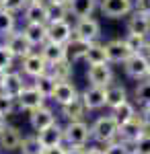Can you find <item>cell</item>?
<instances>
[{
	"label": "cell",
	"instance_id": "26",
	"mask_svg": "<svg viewBox=\"0 0 150 154\" xmlns=\"http://www.w3.org/2000/svg\"><path fill=\"white\" fill-rule=\"evenodd\" d=\"M109 113L113 115V119L117 121V125H123L126 121H130V119H134L138 115V109H136V103H132V101L127 99L121 105H117L115 109H109Z\"/></svg>",
	"mask_w": 150,
	"mask_h": 154
},
{
	"label": "cell",
	"instance_id": "38",
	"mask_svg": "<svg viewBox=\"0 0 150 154\" xmlns=\"http://www.w3.org/2000/svg\"><path fill=\"white\" fill-rule=\"evenodd\" d=\"M14 109H17V101L11 99V97H6L4 93H0V117H8L14 113Z\"/></svg>",
	"mask_w": 150,
	"mask_h": 154
},
{
	"label": "cell",
	"instance_id": "28",
	"mask_svg": "<svg viewBox=\"0 0 150 154\" xmlns=\"http://www.w3.org/2000/svg\"><path fill=\"white\" fill-rule=\"evenodd\" d=\"M39 54L45 58L47 64H54V62H60V60L66 58V45L54 43V41H45V43L39 48Z\"/></svg>",
	"mask_w": 150,
	"mask_h": 154
},
{
	"label": "cell",
	"instance_id": "45",
	"mask_svg": "<svg viewBox=\"0 0 150 154\" xmlns=\"http://www.w3.org/2000/svg\"><path fill=\"white\" fill-rule=\"evenodd\" d=\"M68 154H86V148H68Z\"/></svg>",
	"mask_w": 150,
	"mask_h": 154
},
{
	"label": "cell",
	"instance_id": "30",
	"mask_svg": "<svg viewBox=\"0 0 150 154\" xmlns=\"http://www.w3.org/2000/svg\"><path fill=\"white\" fill-rule=\"evenodd\" d=\"M31 84H33L35 88L41 93V95L45 97V99H52V95H54V88H56V84H58V80L49 74V72H45V74H41V76H37V78H33L31 80Z\"/></svg>",
	"mask_w": 150,
	"mask_h": 154
},
{
	"label": "cell",
	"instance_id": "23",
	"mask_svg": "<svg viewBox=\"0 0 150 154\" xmlns=\"http://www.w3.org/2000/svg\"><path fill=\"white\" fill-rule=\"evenodd\" d=\"M105 99H107V103H105L107 109H115L117 105H121L123 101H127L126 86L119 84V82H111L107 88H105Z\"/></svg>",
	"mask_w": 150,
	"mask_h": 154
},
{
	"label": "cell",
	"instance_id": "46",
	"mask_svg": "<svg viewBox=\"0 0 150 154\" xmlns=\"http://www.w3.org/2000/svg\"><path fill=\"white\" fill-rule=\"evenodd\" d=\"M4 78H6V72L0 70V91H2V86H4Z\"/></svg>",
	"mask_w": 150,
	"mask_h": 154
},
{
	"label": "cell",
	"instance_id": "4",
	"mask_svg": "<svg viewBox=\"0 0 150 154\" xmlns=\"http://www.w3.org/2000/svg\"><path fill=\"white\" fill-rule=\"evenodd\" d=\"M72 27H74V37H78V39L86 41V43H92V41L101 39V23L95 17L76 19V23L72 25Z\"/></svg>",
	"mask_w": 150,
	"mask_h": 154
},
{
	"label": "cell",
	"instance_id": "13",
	"mask_svg": "<svg viewBox=\"0 0 150 154\" xmlns=\"http://www.w3.org/2000/svg\"><path fill=\"white\" fill-rule=\"evenodd\" d=\"M146 131H148V130L144 128L142 119L136 115L134 119H130V121H126L123 125H119V134H117V138L123 140L126 144H130V146H134V142H136L138 138H142Z\"/></svg>",
	"mask_w": 150,
	"mask_h": 154
},
{
	"label": "cell",
	"instance_id": "27",
	"mask_svg": "<svg viewBox=\"0 0 150 154\" xmlns=\"http://www.w3.org/2000/svg\"><path fill=\"white\" fill-rule=\"evenodd\" d=\"M89 45H91V43L82 41V39H78V37H72L68 43H66V58H68L72 64H76V62L84 60Z\"/></svg>",
	"mask_w": 150,
	"mask_h": 154
},
{
	"label": "cell",
	"instance_id": "22",
	"mask_svg": "<svg viewBox=\"0 0 150 154\" xmlns=\"http://www.w3.org/2000/svg\"><path fill=\"white\" fill-rule=\"evenodd\" d=\"M127 33L148 37L150 35V17L148 14H140V12H132L127 17Z\"/></svg>",
	"mask_w": 150,
	"mask_h": 154
},
{
	"label": "cell",
	"instance_id": "39",
	"mask_svg": "<svg viewBox=\"0 0 150 154\" xmlns=\"http://www.w3.org/2000/svg\"><path fill=\"white\" fill-rule=\"evenodd\" d=\"M132 150L136 154H150V131H146L142 138H138V140L134 142Z\"/></svg>",
	"mask_w": 150,
	"mask_h": 154
},
{
	"label": "cell",
	"instance_id": "37",
	"mask_svg": "<svg viewBox=\"0 0 150 154\" xmlns=\"http://www.w3.org/2000/svg\"><path fill=\"white\" fill-rule=\"evenodd\" d=\"M105 154H132V146L117 138L113 142L105 144Z\"/></svg>",
	"mask_w": 150,
	"mask_h": 154
},
{
	"label": "cell",
	"instance_id": "42",
	"mask_svg": "<svg viewBox=\"0 0 150 154\" xmlns=\"http://www.w3.org/2000/svg\"><path fill=\"white\" fill-rule=\"evenodd\" d=\"M138 117L142 119L144 128H146V130H150V105H142V107H140Z\"/></svg>",
	"mask_w": 150,
	"mask_h": 154
},
{
	"label": "cell",
	"instance_id": "5",
	"mask_svg": "<svg viewBox=\"0 0 150 154\" xmlns=\"http://www.w3.org/2000/svg\"><path fill=\"white\" fill-rule=\"evenodd\" d=\"M99 11L107 19H123L134 12V0H99Z\"/></svg>",
	"mask_w": 150,
	"mask_h": 154
},
{
	"label": "cell",
	"instance_id": "50",
	"mask_svg": "<svg viewBox=\"0 0 150 154\" xmlns=\"http://www.w3.org/2000/svg\"><path fill=\"white\" fill-rule=\"evenodd\" d=\"M29 2H45V0H29Z\"/></svg>",
	"mask_w": 150,
	"mask_h": 154
},
{
	"label": "cell",
	"instance_id": "21",
	"mask_svg": "<svg viewBox=\"0 0 150 154\" xmlns=\"http://www.w3.org/2000/svg\"><path fill=\"white\" fill-rule=\"evenodd\" d=\"M97 8H99V0H70L68 2V12L74 19L92 17V12Z\"/></svg>",
	"mask_w": 150,
	"mask_h": 154
},
{
	"label": "cell",
	"instance_id": "31",
	"mask_svg": "<svg viewBox=\"0 0 150 154\" xmlns=\"http://www.w3.org/2000/svg\"><path fill=\"white\" fill-rule=\"evenodd\" d=\"M45 11H47V23H52V21H66L70 17L66 4H56V2H47L45 0Z\"/></svg>",
	"mask_w": 150,
	"mask_h": 154
},
{
	"label": "cell",
	"instance_id": "52",
	"mask_svg": "<svg viewBox=\"0 0 150 154\" xmlns=\"http://www.w3.org/2000/svg\"><path fill=\"white\" fill-rule=\"evenodd\" d=\"M132 154H136V152H134V150H132Z\"/></svg>",
	"mask_w": 150,
	"mask_h": 154
},
{
	"label": "cell",
	"instance_id": "44",
	"mask_svg": "<svg viewBox=\"0 0 150 154\" xmlns=\"http://www.w3.org/2000/svg\"><path fill=\"white\" fill-rule=\"evenodd\" d=\"M86 154H105V148H99V146H91V148H86Z\"/></svg>",
	"mask_w": 150,
	"mask_h": 154
},
{
	"label": "cell",
	"instance_id": "3",
	"mask_svg": "<svg viewBox=\"0 0 150 154\" xmlns=\"http://www.w3.org/2000/svg\"><path fill=\"white\" fill-rule=\"evenodd\" d=\"M121 66H123V72H126L127 78H132V80H136V82L146 80L148 74H150V58L144 54V51L132 54Z\"/></svg>",
	"mask_w": 150,
	"mask_h": 154
},
{
	"label": "cell",
	"instance_id": "53",
	"mask_svg": "<svg viewBox=\"0 0 150 154\" xmlns=\"http://www.w3.org/2000/svg\"><path fill=\"white\" fill-rule=\"evenodd\" d=\"M148 78H150V74H148Z\"/></svg>",
	"mask_w": 150,
	"mask_h": 154
},
{
	"label": "cell",
	"instance_id": "51",
	"mask_svg": "<svg viewBox=\"0 0 150 154\" xmlns=\"http://www.w3.org/2000/svg\"><path fill=\"white\" fill-rule=\"evenodd\" d=\"M2 4H4V0H0V8H2Z\"/></svg>",
	"mask_w": 150,
	"mask_h": 154
},
{
	"label": "cell",
	"instance_id": "41",
	"mask_svg": "<svg viewBox=\"0 0 150 154\" xmlns=\"http://www.w3.org/2000/svg\"><path fill=\"white\" fill-rule=\"evenodd\" d=\"M134 12L150 17V0H134Z\"/></svg>",
	"mask_w": 150,
	"mask_h": 154
},
{
	"label": "cell",
	"instance_id": "43",
	"mask_svg": "<svg viewBox=\"0 0 150 154\" xmlns=\"http://www.w3.org/2000/svg\"><path fill=\"white\" fill-rule=\"evenodd\" d=\"M41 154H68V146L60 144V146H52V148H43Z\"/></svg>",
	"mask_w": 150,
	"mask_h": 154
},
{
	"label": "cell",
	"instance_id": "14",
	"mask_svg": "<svg viewBox=\"0 0 150 154\" xmlns=\"http://www.w3.org/2000/svg\"><path fill=\"white\" fill-rule=\"evenodd\" d=\"M105 51H107V62L109 64H123L132 56V51L126 45V41L119 39V37L105 41Z\"/></svg>",
	"mask_w": 150,
	"mask_h": 154
},
{
	"label": "cell",
	"instance_id": "48",
	"mask_svg": "<svg viewBox=\"0 0 150 154\" xmlns=\"http://www.w3.org/2000/svg\"><path fill=\"white\" fill-rule=\"evenodd\" d=\"M47 2H56V4H66V6H68L70 0H47Z\"/></svg>",
	"mask_w": 150,
	"mask_h": 154
},
{
	"label": "cell",
	"instance_id": "35",
	"mask_svg": "<svg viewBox=\"0 0 150 154\" xmlns=\"http://www.w3.org/2000/svg\"><path fill=\"white\" fill-rule=\"evenodd\" d=\"M134 97H136V103L140 107L142 105H150V78L146 80H140L136 91H134Z\"/></svg>",
	"mask_w": 150,
	"mask_h": 154
},
{
	"label": "cell",
	"instance_id": "20",
	"mask_svg": "<svg viewBox=\"0 0 150 154\" xmlns=\"http://www.w3.org/2000/svg\"><path fill=\"white\" fill-rule=\"evenodd\" d=\"M37 138H39V142H41L43 148L60 146V144H64V125H60L58 121H56V123H52L49 128H45L43 131H39Z\"/></svg>",
	"mask_w": 150,
	"mask_h": 154
},
{
	"label": "cell",
	"instance_id": "15",
	"mask_svg": "<svg viewBox=\"0 0 150 154\" xmlns=\"http://www.w3.org/2000/svg\"><path fill=\"white\" fill-rule=\"evenodd\" d=\"M25 86H27V80H25L23 74L17 70H8L6 72V78H4V86H2L0 93H4L6 97H11V99L17 101V97L23 93Z\"/></svg>",
	"mask_w": 150,
	"mask_h": 154
},
{
	"label": "cell",
	"instance_id": "24",
	"mask_svg": "<svg viewBox=\"0 0 150 154\" xmlns=\"http://www.w3.org/2000/svg\"><path fill=\"white\" fill-rule=\"evenodd\" d=\"M25 23H47V11L45 2H27L23 11Z\"/></svg>",
	"mask_w": 150,
	"mask_h": 154
},
{
	"label": "cell",
	"instance_id": "9",
	"mask_svg": "<svg viewBox=\"0 0 150 154\" xmlns=\"http://www.w3.org/2000/svg\"><path fill=\"white\" fill-rule=\"evenodd\" d=\"M72 37H74V27H72V23L68 19L66 21H52V23H47V41L66 45Z\"/></svg>",
	"mask_w": 150,
	"mask_h": 154
},
{
	"label": "cell",
	"instance_id": "7",
	"mask_svg": "<svg viewBox=\"0 0 150 154\" xmlns=\"http://www.w3.org/2000/svg\"><path fill=\"white\" fill-rule=\"evenodd\" d=\"M45 101H47V99L35 88L33 84H27V86L23 88V93L17 97V107H19V111L31 113V111H35V109L43 107V105H45Z\"/></svg>",
	"mask_w": 150,
	"mask_h": 154
},
{
	"label": "cell",
	"instance_id": "40",
	"mask_svg": "<svg viewBox=\"0 0 150 154\" xmlns=\"http://www.w3.org/2000/svg\"><path fill=\"white\" fill-rule=\"evenodd\" d=\"M27 2H29V0H4L2 8H4V11H8V12H12V14H19V12L25 11Z\"/></svg>",
	"mask_w": 150,
	"mask_h": 154
},
{
	"label": "cell",
	"instance_id": "18",
	"mask_svg": "<svg viewBox=\"0 0 150 154\" xmlns=\"http://www.w3.org/2000/svg\"><path fill=\"white\" fill-rule=\"evenodd\" d=\"M78 95H80V93H78V88L74 86V82H72V80H66V82L56 84L54 95H52L49 101H54L58 107H62V105H66V103H70L72 99H76Z\"/></svg>",
	"mask_w": 150,
	"mask_h": 154
},
{
	"label": "cell",
	"instance_id": "2",
	"mask_svg": "<svg viewBox=\"0 0 150 154\" xmlns=\"http://www.w3.org/2000/svg\"><path fill=\"white\" fill-rule=\"evenodd\" d=\"M91 142V123L80 121H66L64 125V144L68 148H86Z\"/></svg>",
	"mask_w": 150,
	"mask_h": 154
},
{
	"label": "cell",
	"instance_id": "49",
	"mask_svg": "<svg viewBox=\"0 0 150 154\" xmlns=\"http://www.w3.org/2000/svg\"><path fill=\"white\" fill-rule=\"evenodd\" d=\"M4 123H6V119H4V117H0V128H2Z\"/></svg>",
	"mask_w": 150,
	"mask_h": 154
},
{
	"label": "cell",
	"instance_id": "47",
	"mask_svg": "<svg viewBox=\"0 0 150 154\" xmlns=\"http://www.w3.org/2000/svg\"><path fill=\"white\" fill-rule=\"evenodd\" d=\"M144 54L150 58V35H148V39H146V49H144Z\"/></svg>",
	"mask_w": 150,
	"mask_h": 154
},
{
	"label": "cell",
	"instance_id": "6",
	"mask_svg": "<svg viewBox=\"0 0 150 154\" xmlns=\"http://www.w3.org/2000/svg\"><path fill=\"white\" fill-rule=\"evenodd\" d=\"M113 78H115V74H113V68H111L109 62L92 64V66L86 68V80H89L91 86H103V88H107L109 84L113 82Z\"/></svg>",
	"mask_w": 150,
	"mask_h": 154
},
{
	"label": "cell",
	"instance_id": "16",
	"mask_svg": "<svg viewBox=\"0 0 150 154\" xmlns=\"http://www.w3.org/2000/svg\"><path fill=\"white\" fill-rule=\"evenodd\" d=\"M86 113H89V109H86V105H84L80 95L76 97V99H72L70 103L60 107V115L66 119V121H80V119L86 117Z\"/></svg>",
	"mask_w": 150,
	"mask_h": 154
},
{
	"label": "cell",
	"instance_id": "10",
	"mask_svg": "<svg viewBox=\"0 0 150 154\" xmlns=\"http://www.w3.org/2000/svg\"><path fill=\"white\" fill-rule=\"evenodd\" d=\"M23 142V134L17 125L4 123L0 128V150L2 152H14L19 150V146Z\"/></svg>",
	"mask_w": 150,
	"mask_h": 154
},
{
	"label": "cell",
	"instance_id": "12",
	"mask_svg": "<svg viewBox=\"0 0 150 154\" xmlns=\"http://www.w3.org/2000/svg\"><path fill=\"white\" fill-rule=\"evenodd\" d=\"M21 62H23V74L29 76L31 80L37 78V76H41V74H45L47 68H49V64L45 62V58H43L39 51H31V54L25 56Z\"/></svg>",
	"mask_w": 150,
	"mask_h": 154
},
{
	"label": "cell",
	"instance_id": "19",
	"mask_svg": "<svg viewBox=\"0 0 150 154\" xmlns=\"http://www.w3.org/2000/svg\"><path fill=\"white\" fill-rule=\"evenodd\" d=\"M23 33L33 48H41L47 41V23H25Z\"/></svg>",
	"mask_w": 150,
	"mask_h": 154
},
{
	"label": "cell",
	"instance_id": "34",
	"mask_svg": "<svg viewBox=\"0 0 150 154\" xmlns=\"http://www.w3.org/2000/svg\"><path fill=\"white\" fill-rule=\"evenodd\" d=\"M146 39H148V37L136 35V33H126V37H123V41H126V45L130 48L132 54H140V51H144V49H146Z\"/></svg>",
	"mask_w": 150,
	"mask_h": 154
},
{
	"label": "cell",
	"instance_id": "32",
	"mask_svg": "<svg viewBox=\"0 0 150 154\" xmlns=\"http://www.w3.org/2000/svg\"><path fill=\"white\" fill-rule=\"evenodd\" d=\"M21 154H41L43 152V146L39 142L37 134H31V136H23V142L19 146Z\"/></svg>",
	"mask_w": 150,
	"mask_h": 154
},
{
	"label": "cell",
	"instance_id": "17",
	"mask_svg": "<svg viewBox=\"0 0 150 154\" xmlns=\"http://www.w3.org/2000/svg\"><path fill=\"white\" fill-rule=\"evenodd\" d=\"M80 97H82V101H84V105H86L89 111H99V109H103L105 103H107L103 86H91V84H89L80 93Z\"/></svg>",
	"mask_w": 150,
	"mask_h": 154
},
{
	"label": "cell",
	"instance_id": "11",
	"mask_svg": "<svg viewBox=\"0 0 150 154\" xmlns=\"http://www.w3.org/2000/svg\"><path fill=\"white\" fill-rule=\"evenodd\" d=\"M58 119H56V111L52 109V107H39V109H35L29 113V123H31V130L35 134H39V131H43L45 128H49L52 123H56Z\"/></svg>",
	"mask_w": 150,
	"mask_h": 154
},
{
	"label": "cell",
	"instance_id": "25",
	"mask_svg": "<svg viewBox=\"0 0 150 154\" xmlns=\"http://www.w3.org/2000/svg\"><path fill=\"white\" fill-rule=\"evenodd\" d=\"M47 72L58 80V82H66V80H72V74H74V64L70 62L68 58L60 60V62H54L49 64Z\"/></svg>",
	"mask_w": 150,
	"mask_h": 154
},
{
	"label": "cell",
	"instance_id": "8",
	"mask_svg": "<svg viewBox=\"0 0 150 154\" xmlns=\"http://www.w3.org/2000/svg\"><path fill=\"white\" fill-rule=\"evenodd\" d=\"M2 43L14 54V58H21V60H23L25 56H29L31 51H35V48L29 43V39L25 37L23 29H14L12 33H8V35L4 37Z\"/></svg>",
	"mask_w": 150,
	"mask_h": 154
},
{
	"label": "cell",
	"instance_id": "33",
	"mask_svg": "<svg viewBox=\"0 0 150 154\" xmlns=\"http://www.w3.org/2000/svg\"><path fill=\"white\" fill-rule=\"evenodd\" d=\"M14 29H17V14L0 8V37L4 39V37L8 35V33H12Z\"/></svg>",
	"mask_w": 150,
	"mask_h": 154
},
{
	"label": "cell",
	"instance_id": "36",
	"mask_svg": "<svg viewBox=\"0 0 150 154\" xmlns=\"http://www.w3.org/2000/svg\"><path fill=\"white\" fill-rule=\"evenodd\" d=\"M14 60H17V58H14V54H12L4 43H0V70H4V72L12 70Z\"/></svg>",
	"mask_w": 150,
	"mask_h": 154
},
{
	"label": "cell",
	"instance_id": "29",
	"mask_svg": "<svg viewBox=\"0 0 150 154\" xmlns=\"http://www.w3.org/2000/svg\"><path fill=\"white\" fill-rule=\"evenodd\" d=\"M86 66L92 64H105L107 62V51H105V43L103 41H92L89 49H86V56H84Z\"/></svg>",
	"mask_w": 150,
	"mask_h": 154
},
{
	"label": "cell",
	"instance_id": "1",
	"mask_svg": "<svg viewBox=\"0 0 150 154\" xmlns=\"http://www.w3.org/2000/svg\"><path fill=\"white\" fill-rule=\"evenodd\" d=\"M117 134H119V125L113 119V115H101L91 123V140H95L97 144H109L117 140Z\"/></svg>",
	"mask_w": 150,
	"mask_h": 154
}]
</instances>
